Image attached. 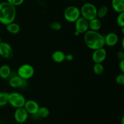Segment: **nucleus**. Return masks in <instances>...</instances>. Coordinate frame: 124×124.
Returning <instances> with one entry per match:
<instances>
[{
	"instance_id": "obj_1",
	"label": "nucleus",
	"mask_w": 124,
	"mask_h": 124,
	"mask_svg": "<svg viewBox=\"0 0 124 124\" xmlns=\"http://www.w3.org/2000/svg\"><path fill=\"white\" fill-rule=\"evenodd\" d=\"M84 41L87 47L93 50L104 48L105 46L104 36L99 31L88 30L84 34Z\"/></svg>"
},
{
	"instance_id": "obj_2",
	"label": "nucleus",
	"mask_w": 124,
	"mask_h": 124,
	"mask_svg": "<svg viewBox=\"0 0 124 124\" xmlns=\"http://www.w3.org/2000/svg\"><path fill=\"white\" fill-rule=\"evenodd\" d=\"M16 16V9L7 1L0 2V23L5 25L13 23Z\"/></svg>"
},
{
	"instance_id": "obj_3",
	"label": "nucleus",
	"mask_w": 124,
	"mask_h": 124,
	"mask_svg": "<svg viewBox=\"0 0 124 124\" xmlns=\"http://www.w3.org/2000/svg\"><path fill=\"white\" fill-rule=\"evenodd\" d=\"M97 7L93 4L85 2L81 6L80 9L81 16L89 21L97 18Z\"/></svg>"
},
{
	"instance_id": "obj_4",
	"label": "nucleus",
	"mask_w": 124,
	"mask_h": 124,
	"mask_svg": "<svg viewBox=\"0 0 124 124\" xmlns=\"http://www.w3.org/2000/svg\"><path fill=\"white\" fill-rule=\"evenodd\" d=\"M80 16H81L80 9L76 6H68L64 10V19L69 23H75Z\"/></svg>"
},
{
	"instance_id": "obj_5",
	"label": "nucleus",
	"mask_w": 124,
	"mask_h": 124,
	"mask_svg": "<svg viewBox=\"0 0 124 124\" xmlns=\"http://www.w3.org/2000/svg\"><path fill=\"white\" fill-rule=\"evenodd\" d=\"M25 101L26 99L25 97L18 92H13L8 94V104H9L12 107L15 108L23 107Z\"/></svg>"
},
{
	"instance_id": "obj_6",
	"label": "nucleus",
	"mask_w": 124,
	"mask_h": 124,
	"mask_svg": "<svg viewBox=\"0 0 124 124\" xmlns=\"http://www.w3.org/2000/svg\"><path fill=\"white\" fill-rule=\"evenodd\" d=\"M34 73V67L29 64H24L20 65L17 71V75L25 81L31 79L33 76Z\"/></svg>"
},
{
	"instance_id": "obj_7",
	"label": "nucleus",
	"mask_w": 124,
	"mask_h": 124,
	"mask_svg": "<svg viewBox=\"0 0 124 124\" xmlns=\"http://www.w3.org/2000/svg\"><path fill=\"white\" fill-rule=\"evenodd\" d=\"M75 36H79L81 34H84L89 30L88 21L82 18V16H80L75 23Z\"/></svg>"
},
{
	"instance_id": "obj_8",
	"label": "nucleus",
	"mask_w": 124,
	"mask_h": 124,
	"mask_svg": "<svg viewBox=\"0 0 124 124\" xmlns=\"http://www.w3.org/2000/svg\"><path fill=\"white\" fill-rule=\"evenodd\" d=\"M0 56L6 59H10L13 58V48L8 42L2 41L0 43Z\"/></svg>"
},
{
	"instance_id": "obj_9",
	"label": "nucleus",
	"mask_w": 124,
	"mask_h": 124,
	"mask_svg": "<svg viewBox=\"0 0 124 124\" xmlns=\"http://www.w3.org/2000/svg\"><path fill=\"white\" fill-rule=\"evenodd\" d=\"M92 58L94 64H96V63L102 64L107 58L106 50L104 48H102L93 50Z\"/></svg>"
},
{
	"instance_id": "obj_10",
	"label": "nucleus",
	"mask_w": 124,
	"mask_h": 124,
	"mask_svg": "<svg viewBox=\"0 0 124 124\" xmlns=\"http://www.w3.org/2000/svg\"><path fill=\"white\" fill-rule=\"evenodd\" d=\"M23 107L26 110L29 115L30 114L32 115H36L40 107L37 102L30 99V100H26Z\"/></svg>"
},
{
	"instance_id": "obj_11",
	"label": "nucleus",
	"mask_w": 124,
	"mask_h": 124,
	"mask_svg": "<svg viewBox=\"0 0 124 124\" xmlns=\"http://www.w3.org/2000/svg\"><path fill=\"white\" fill-rule=\"evenodd\" d=\"M29 114L24 107L16 108L14 113V118L16 122L19 124H23L27 120Z\"/></svg>"
},
{
	"instance_id": "obj_12",
	"label": "nucleus",
	"mask_w": 124,
	"mask_h": 124,
	"mask_svg": "<svg viewBox=\"0 0 124 124\" xmlns=\"http://www.w3.org/2000/svg\"><path fill=\"white\" fill-rule=\"evenodd\" d=\"M8 84L12 88H18L25 87L26 86L27 82L26 81L16 75V76H13L10 79Z\"/></svg>"
},
{
	"instance_id": "obj_13",
	"label": "nucleus",
	"mask_w": 124,
	"mask_h": 124,
	"mask_svg": "<svg viewBox=\"0 0 124 124\" xmlns=\"http://www.w3.org/2000/svg\"><path fill=\"white\" fill-rule=\"evenodd\" d=\"M105 44L108 47H113L116 46L119 41V37L116 33L110 32L104 36Z\"/></svg>"
},
{
	"instance_id": "obj_14",
	"label": "nucleus",
	"mask_w": 124,
	"mask_h": 124,
	"mask_svg": "<svg viewBox=\"0 0 124 124\" xmlns=\"http://www.w3.org/2000/svg\"><path fill=\"white\" fill-rule=\"evenodd\" d=\"M111 7L117 13H124V0H112Z\"/></svg>"
},
{
	"instance_id": "obj_15",
	"label": "nucleus",
	"mask_w": 124,
	"mask_h": 124,
	"mask_svg": "<svg viewBox=\"0 0 124 124\" xmlns=\"http://www.w3.org/2000/svg\"><path fill=\"white\" fill-rule=\"evenodd\" d=\"M52 59L54 62L61 63L65 60V54L61 50L54 51L52 54Z\"/></svg>"
},
{
	"instance_id": "obj_16",
	"label": "nucleus",
	"mask_w": 124,
	"mask_h": 124,
	"mask_svg": "<svg viewBox=\"0 0 124 124\" xmlns=\"http://www.w3.org/2000/svg\"><path fill=\"white\" fill-rule=\"evenodd\" d=\"M88 27L90 30L98 31L102 27V23L99 19L96 18L88 21Z\"/></svg>"
},
{
	"instance_id": "obj_17",
	"label": "nucleus",
	"mask_w": 124,
	"mask_h": 124,
	"mask_svg": "<svg viewBox=\"0 0 124 124\" xmlns=\"http://www.w3.org/2000/svg\"><path fill=\"white\" fill-rule=\"evenodd\" d=\"M11 75V69L9 65H2L0 67V78L3 79H7Z\"/></svg>"
},
{
	"instance_id": "obj_18",
	"label": "nucleus",
	"mask_w": 124,
	"mask_h": 124,
	"mask_svg": "<svg viewBox=\"0 0 124 124\" xmlns=\"http://www.w3.org/2000/svg\"><path fill=\"white\" fill-rule=\"evenodd\" d=\"M6 26L7 31L9 32L10 33L13 34V35L18 34L20 31V26H19V24L15 23V22L10 23V24H8V25H6Z\"/></svg>"
},
{
	"instance_id": "obj_19",
	"label": "nucleus",
	"mask_w": 124,
	"mask_h": 124,
	"mask_svg": "<svg viewBox=\"0 0 124 124\" xmlns=\"http://www.w3.org/2000/svg\"><path fill=\"white\" fill-rule=\"evenodd\" d=\"M108 8L107 6H101L100 8L97 9V18L99 19L105 18L108 14Z\"/></svg>"
},
{
	"instance_id": "obj_20",
	"label": "nucleus",
	"mask_w": 124,
	"mask_h": 124,
	"mask_svg": "<svg viewBox=\"0 0 124 124\" xmlns=\"http://www.w3.org/2000/svg\"><path fill=\"white\" fill-rule=\"evenodd\" d=\"M9 93L6 92H0V107H4L8 104V98Z\"/></svg>"
},
{
	"instance_id": "obj_21",
	"label": "nucleus",
	"mask_w": 124,
	"mask_h": 124,
	"mask_svg": "<svg viewBox=\"0 0 124 124\" xmlns=\"http://www.w3.org/2000/svg\"><path fill=\"white\" fill-rule=\"evenodd\" d=\"M50 115V110L48 108L46 107H41L39 108L38 111L37 116L39 117H42V118H46L48 117Z\"/></svg>"
},
{
	"instance_id": "obj_22",
	"label": "nucleus",
	"mask_w": 124,
	"mask_h": 124,
	"mask_svg": "<svg viewBox=\"0 0 124 124\" xmlns=\"http://www.w3.org/2000/svg\"><path fill=\"white\" fill-rule=\"evenodd\" d=\"M93 70L95 75H101L104 71V65L102 64H99V63L94 64V65H93Z\"/></svg>"
},
{
	"instance_id": "obj_23",
	"label": "nucleus",
	"mask_w": 124,
	"mask_h": 124,
	"mask_svg": "<svg viewBox=\"0 0 124 124\" xmlns=\"http://www.w3.org/2000/svg\"><path fill=\"white\" fill-rule=\"evenodd\" d=\"M116 23L120 27H124V13H119L116 18Z\"/></svg>"
},
{
	"instance_id": "obj_24",
	"label": "nucleus",
	"mask_w": 124,
	"mask_h": 124,
	"mask_svg": "<svg viewBox=\"0 0 124 124\" xmlns=\"http://www.w3.org/2000/svg\"><path fill=\"white\" fill-rule=\"evenodd\" d=\"M50 27L52 30H55V31H58V30H60L61 29L62 24L58 21L53 22V23H50Z\"/></svg>"
},
{
	"instance_id": "obj_25",
	"label": "nucleus",
	"mask_w": 124,
	"mask_h": 124,
	"mask_svg": "<svg viewBox=\"0 0 124 124\" xmlns=\"http://www.w3.org/2000/svg\"><path fill=\"white\" fill-rule=\"evenodd\" d=\"M24 1L25 0H7V2H8L11 5L16 7V6H19L23 4Z\"/></svg>"
},
{
	"instance_id": "obj_26",
	"label": "nucleus",
	"mask_w": 124,
	"mask_h": 124,
	"mask_svg": "<svg viewBox=\"0 0 124 124\" xmlns=\"http://www.w3.org/2000/svg\"><path fill=\"white\" fill-rule=\"evenodd\" d=\"M116 82L119 85L124 84V73L119 74L116 76Z\"/></svg>"
},
{
	"instance_id": "obj_27",
	"label": "nucleus",
	"mask_w": 124,
	"mask_h": 124,
	"mask_svg": "<svg viewBox=\"0 0 124 124\" xmlns=\"http://www.w3.org/2000/svg\"><path fill=\"white\" fill-rule=\"evenodd\" d=\"M119 67L122 73H124V59L121 60L119 64Z\"/></svg>"
},
{
	"instance_id": "obj_28",
	"label": "nucleus",
	"mask_w": 124,
	"mask_h": 124,
	"mask_svg": "<svg viewBox=\"0 0 124 124\" xmlns=\"http://www.w3.org/2000/svg\"><path fill=\"white\" fill-rule=\"evenodd\" d=\"M74 56L71 53H69V54H65V60H67V61H71L73 60Z\"/></svg>"
},
{
	"instance_id": "obj_29",
	"label": "nucleus",
	"mask_w": 124,
	"mask_h": 124,
	"mask_svg": "<svg viewBox=\"0 0 124 124\" xmlns=\"http://www.w3.org/2000/svg\"><path fill=\"white\" fill-rule=\"evenodd\" d=\"M117 57L120 61L122 60V59H124V53L122 51H120L117 53Z\"/></svg>"
},
{
	"instance_id": "obj_30",
	"label": "nucleus",
	"mask_w": 124,
	"mask_h": 124,
	"mask_svg": "<svg viewBox=\"0 0 124 124\" xmlns=\"http://www.w3.org/2000/svg\"><path fill=\"white\" fill-rule=\"evenodd\" d=\"M121 121H122V124H124V116L122 117V120H121Z\"/></svg>"
},
{
	"instance_id": "obj_31",
	"label": "nucleus",
	"mask_w": 124,
	"mask_h": 124,
	"mask_svg": "<svg viewBox=\"0 0 124 124\" xmlns=\"http://www.w3.org/2000/svg\"><path fill=\"white\" fill-rule=\"evenodd\" d=\"M124 39H122V48H124Z\"/></svg>"
},
{
	"instance_id": "obj_32",
	"label": "nucleus",
	"mask_w": 124,
	"mask_h": 124,
	"mask_svg": "<svg viewBox=\"0 0 124 124\" xmlns=\"http://www.w3.org/2000/svg\"><path fill=\"white\" fill-rule=\"evenodd\" d=\"M1 42H2V39H1V38H0V43H1Z\"/></svg>"
},
{
	"instance_id": "obj_33",
	"label": "nucleus",
	"mask_w": 124,
	"mask_h": 124,
	"mask_svg": "<svg viewBox=\"0 0 124 124\" xmlns=\"http://www.w3.org/2000/svg\"><path fill=\"white\" fill-rule=\"evenodd\" d=\"M79 1H85L86 0H79Z\"/></svg>"
}]
</instances>
